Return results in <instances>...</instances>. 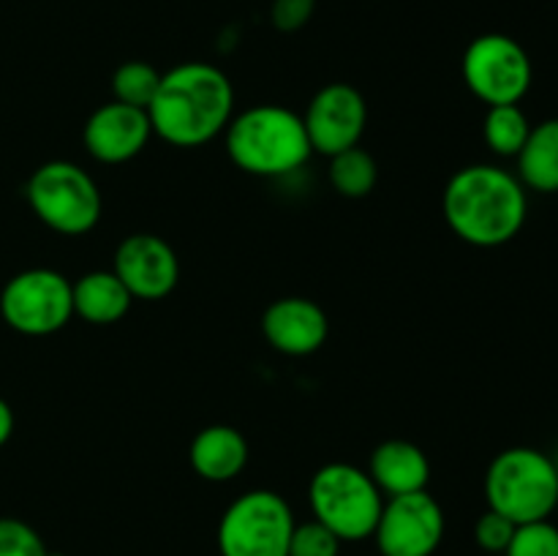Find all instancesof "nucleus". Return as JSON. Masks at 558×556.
Masks as SVG:
<instances>
[{
    "mask_svg": "<svg viewBox=\"0 0 558 556\" xmlns=\"http://www.w3.org/2000/svg\"><path fill=\"white\" fill-rule=\"evenodd\" d=\"M441 213L463 243L499 249L521 234L529 216V191L510 169L469 164L447 180Z\"/></svg>",
    "mask_w": 558,
    "mask_h": 556,
    "instance_id": "obj_1",
    "label": "nucleus"
},
{
    "mask_svg": "<svg viewBox=\"0 0 558 556\" xmlns=\"http://www.w3.org/2000/svg\"><path fill=\"white\" fill-rule=\"evenodd\" d=\"M153 134L174 147H199L223 134L234 118V87L218 65L191 60L161 74L147 107Z\"/></svg>",
    "mask_w": 558,
    "mask_h": 556,
    "instance_id": "obj_2",
    "label": "nucleus"
},
{
    "mask_svg": "<svg viewBox=\"0 0 558 556\" xmlns=\"http://www.w3.org/2000/svg\"><path fill=\"white\" fill-rule=\"evenodd\" d=\"M227 153L243 172L283 178L303 167L314 147L303 114L281 104H256L234 114L227 125Z\"/></svg>",
    "mask_w": 558,
    "mask_h": 556,
    "instance_id": "obj_3",
    "label": "nucleus"
},
{
    "mask_svg": "<svg viewBox=\"0 0 558 556\" xmlns=\"http://www.w3.org/2000/svg\"><path fill=\"white\" fill-rule=\"evenodd\" d=\"M485 501L515 527L545 521L558 507V463L537 447H507L485 472Z\"/></svg>",
    "mask_w": 558,
    "mask_h": 556,
    "instance_id": "obj_4",
    "label": "nucleus"
},
{
    "mask_svg": "<svg viewBox=\"0 0 558 556\" xmlns=\"http://www.w3.org/2000/svg\"><path fill=\"white\" fill-rule=\"evenodd\" d=\"M387 496L365 469L332 461L314 472L308 483V505L319 523L336 532L343 543L374 537Z\"/></svg>",
    "mask_w": 558,
    "mask_h": 556,
    "instance_id": "obj_5",
    "label": "nucleus"
},
{
    "mask_svg": "<svg viewBox=\"0 0 558 556\" xmlns=\"http://www.w3.org/2000/svg\"><path fill=\"white\" fill-rule=\"evenodd\" d=\"M27 205L52 232L87 234L104 210L96 180L74 161H47L27 180Z\"/></svg>",
    "mask_w": 558,
    "mask_h": 556,
    "instance_id": "obj_6",
    "label": "nucleus"
},
{
    "mask_svg": "<svg viewBox=\"0 0 558 556\" xmlns=\"http://www.w3.org/2000/svg\"><path fill=\"white\" fill-rule=\"evenodd\" d=\"M294 523L292 505L278 491H245L218 521V551L221 556H287Z\"/></svg>",
    "mask_w": 558,
    "mask_h": 556,
    "instance_id": "obj_7",
    "label": "nucleus"
},
{
    "mask_svg": "<svg viewBox=\"0 0 558 556\" xmlns=\"http://www.w3.org/2000/svg\"><path fill=\"white\" fill-rule=\"evenodd\" d=\"M461 74L469 90L488 107L521 104L532 87V58L507 33H483L466 47L461 60Z\"/></svg>",
    "mask_w": 558,
    "mask_h": 556,
    "instance_id": "obj_8",
    "label": "nucleus"
},
{
    "mask_svg": "<svg viewBox=\"0 0 558 556\" xmlns=\"http://www.w3.org/2000/svg\"><path fill=\"white\" fill-rule=\"evenodd\" d=\"M0 314L22 336H52L74 316L71 281L52 267L16 273L0 292Z\"/></svg>",
    "mask_w": 558,
    "mask_h": 556,
    "instance_id": "obj_9",
    "label": "nucleus"
},
{
    "mask_svg": "<svg viewBox=\"0 0 558 556\" xmlns=\"http://www.w3.org/2000/svg\"><path fill=\"white\" fill-rule=\"evenodd\" d=\"M445 510L428 491L387 496L374 529L379 556H434L445 540Z\"/></svg>",
    "mask_w": 558,
    "mask_h": 556,
    "instance_id": "obj_10",
    "label": "nucleus"
},
{
    "mask_svg": "<svg viewBox=\"0 0 558 556\" xmlns=\"http://www.w3.org/2000/svg\"><path fill=\"white\" fill-rule=\"evenodd\" d=\"M303 123L314 153L332 158L360 145L368 125V104L354 85L330 82L311 98Z\"/></svg>",
    "mask_w": 558,
    "mask_h": 556,
    "instance_id": "obj_11",
    "label": "nucleus"
},
{
    "mask_svg": "<svg viewBox=\"0 0 558 556\" xmlns=\"http://www.w3.org/2000/svg\"><path fill=\"white\" fill-rule=\"evenodd\" d=\"M114 276L134 300H161L178 287L180 259L172 245L150 232L129 234L114 251Z\"/></svg>",
    "mask_w": 558,
    "mask_h": 556,
    "instance_id": "obj_12",
    "label": "nucleus"
},
{
    "mask_svg": "<svg viewBox=\"0 0 558 556\" xmlns=\"http://www.w3.org/2000/svg\"><path fill=\"white\" fill-rule=\"evenodd\" d=\"M153 136L150 118L145 109L129 104L109 101L101 104L87 118L82 140L87 153L101 164H125L140 156Z\"/></svg>",
    "mask_w": 558,
    "mask_h": 556,
    "instance_id": "obj_13",
    "label": "nucleus"
},
{
    "mask_svg": "<svg viewBox=\"0 0 558 556\" xmlns=\"http://www.w3.org/2000/svg\"><path fill=\"white\" fill-rule=\"evenodd\" d=\"M262 333L276 352L305 358L325 347L330 322L319 303L308 298H281L267 305Z\"/></svg>",
    "mask_w": 558,
    "mask_h": 556,
    "instance_id": "obj_14",
    "label": "nucleus"
},
{
    "mask_svg": "<svg viewBox=\"0 0 558 556\" xmlns=\"http://www.w3.org/2000/svg\"><path fill=\"white\" fill-rule=\"evenodd\" d=\"M189 461L207 483H229L248 463V442L234 425H207L191 439Z\"/></svg>",
    "mask_w": 558,
    "mask_h": 556,
    "instance_id": "obj_15",
    "label": "nucleus"
},
{
    "mask_svg": "<svg viewBox=\"0 0 558 556\" xmlns=\"http://www.w3.org/2000/svg\"><path fill=\"white\" fill-rule=\"evenodd\" d=\"M368 474L381 494L403 496L428 488L430 461L414 442L387 439L371 452Z\"/></svg>",
    "mask_w": 558,
    "mask_h": 556,
    "instance_id": "obj_16",
    "label": "nucleus"
},
{
    "mask_svg": "<svg viewBox=\"0 0 558 556\" xmlns=\"http://www.w3.org/2000/svg\"><path fill=\"white\" fill-rule=\"evenodd\" d=\"M71 294H74V314L90 325H114L129 314L134 303L114 270L85 273L80 281L71 283Z\"/></svg>",
    "mask_w": 558,
    "mask_h": 556,
    "instance_id": "obj_17",
    "label": "nucleus"
},
{
    "mask_svg": "<svg viewBox=\"0 0 558 556\" xmlns=\"http://www.w3.org/2000/svg\"><path fill=\"white\" fill-rule=\"evenodd\" d=\"M518 180L526 191L558 194V118L532 125L526 145L515 156Z\"/></svg>",
    "mask_w": 558,
    "mask_h": 556,
    "instance_id": "obj_18",
    "label": "nucleus"
},
{
    "mask_svg": "<svg viewBox=\"0 0 558 556\" xmlns=\"http://www.w3.org/2000/svg\"><path fill=\"white\" fill-rule=\"evenodd\" d=\"M532 120L521 109V104H499L488 107L483 120V140L490 153L501 158H515L526 145Z\"/></svg>",
    "mask_w": 558,
    "mask_h": 556,
    "instance_id": "obj_19",
    "label": "nucleus"
},
{
    "mask_svg": "<svg viewBox=\"0 0 558 556\" xmlns=\"http://www.w3.org/2000/svg\"><path fill=\"white\" fill-rule=\"evenodd\" d=\"M379 167L365 147H349L330 158V183L347 200H363L374 191Z\"/></svg>",
    "mask_w": 558,
    "mask_h": 556,
    "instance_id": "obj_20",
    "label": "nucleus"
},
{
    "mask_svg": "<svg viewBox=\"0 0 558 556\" xmlns=\"http://www.w3.org/2000/svg\"><path fill=\"white\" fill-rule=\"evenodd\" d=\"M158 85H161V71L145 60H129V63L118 65L112 76L114 101L145 109V112L156 98Z\"/></svg>",
    "mask_w": 558,
    "mask_h": 556,
    "instance_id": "obj_21",
    "label": "nucleus"
},
{
    "mask_svg": "<svg viewBox=\"0 0 558 556\" xmlns=\"http://www.w3.org/2000/svg\"><path fill=\"white\" fill-rule=\"evenodd\" d=\"M505 556H558V527L545 521H532L515 527Z\"/></svg>",
    "mask_w": 558,
    "mask_h": 556,
    "instance_id": "obj_22",
    "label": "nucleus"
},
{
    "mask_svg": "<svg viewBox=\"0 0 558 556\" xmlns=\"http://www.w3.org/2000/svg\"><path fill=\"white\" fill-rule=\"evenodd\" d=\"M343 540L336 532L319 523L316 518L294 523L287 556H341Z\"/></svg>",
    "mask_w": 558,
    "mask_h": 556,
    "instance_id": "obj_23",
    "label": "nucleus"
},
{
    "mask_svg": "<svg viewBox=\"0 0 558 556\" xmlns=\"http://www.w3.org/2000/svg\"><path fill=\"white\" fill-rule=\"evenodd\" d=\"M0 556H47V545L31 523L0 518Z\"/></svg>",
    "mask_w": 558,
    "mask_h": 556,
    "instance_id": "obj_24",
    "label": "nucleus"
},
{
    "mask_svg": "<svg viewBox=\"0 0 558 556\" xmlns=\"http://www.w3.org/2000/svg\"><path fill=\"white\" fill-rule=\"evenodd\" d=\"M512 534H515V523L507 516H501V512L490 510V507L474 523V540L488 554H505Z\"/></svg>",
    "mask_w": 558,
    "mask_h": 556,
    "instance_id": "obj_25",
    "label": "nucleus"
},
{
    "mask_svg": "<svg viewBox=\"0 0 558 556\" xmlns=\"http://www.w3.org/2000/svg\"><path fill=\"white\" fill-rule=\"evenodd\" d=\"M314 9L316 0H272L270 22L281 33H294L308 25Z\"/></svg>",
    "mask_w": 558,
    "mask_h": 556,
    "instance_id": "obj_26",
    "label": "nucleus"
},
{
    "mask_svg": "<svg viewBox=\"0 0 558 556\" xmlns=\"http://www.w3.org/2000/svg\"><path fill=\"white\" fill-rule=\"evenodd\" d=\"M11 434H14V412H11L9 401L0 398V447L11 439Z\"/></svg>",
    "mask_w": 558,
    "mask_h": 556,
    "instance_id": "obj_27",
    "label": "nucleus"
},
{
    "mask_svg": "<svg viewBox=\"0 0 558 556\" xmlns=\"http://www.w3.org/2000/svg\"><path fill=\"white\" fill-rule=\"evenodd\" d=\"M47 556H65V554H52V551H47Z\"/></svg>",
    "mask_w": 558,
    "mask_h": 556,
    "instance_id": "obj_28",
    "label": "nucleus"
}]
</instances>
